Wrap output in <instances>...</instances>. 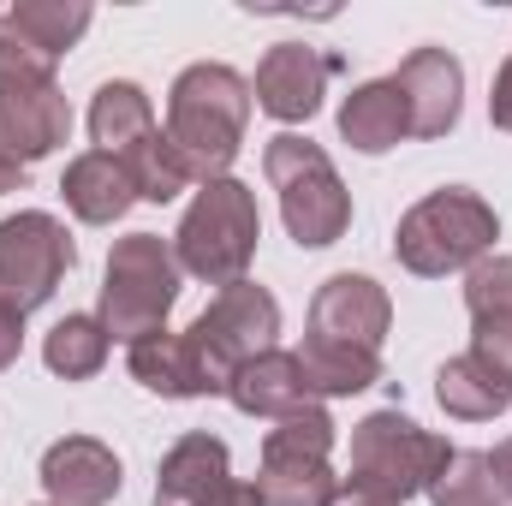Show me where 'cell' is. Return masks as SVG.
Listing matches in <instances>:
<instances>
[{
    "label": "cell",
    "instance_id": "cell-23",
    "mask_svg": "<svg viewBox=\"0 0 512 506\" xmlns=\"http://www.w3.org/2000/svg\"><path fill=\"white\" fill-rule=\"evenodd\" d=\"M108 352H114V340H108L102 316H90V310H78V316H60V322L48 328V340H42V364H48L60 381H90V376H102Z\"/></svg>",
    "mask_w": 512,
    "mask_h": 506
},
{
    "label": "cell",
    "instance_id": "cell-15",
    "mask_svg": "<svg viewBox=\"0 0 512 506\" xmlns=\"http://www.w3.org/2000/svg\"><path fill=\"white\" fill-rule=\"evenodd\" d=\"M42 489L48 506H108L126 489V465L96 435H60L42 453Z\"/></svg>",
    "mask_w": 512,
    "mask_h": 506
},
{
    "label": "cell",
    "instance_id": "cell-12",
    "mask_svg": "<svg viewBox=\"0 0 512 506\" xmlns=\"http://www.w3.org/2000/svg\"><path fill=\"white\" fill-rule=\"evenodd\" d=\"M387 328H393V298L370 274H328L310 298V334H322V340L382 352Z\"/></svg>",
    "mask_w": 512,
    "mask_h": 506
},
{
    "label": "cell",
    "instance_id": "cell-19",
    "mask_svg": "<svg viewBox=\"0 0 512 506\" xmlns=\"http://www.w3.org/2000/svg\"><path fill=\"white\" fill-rule=\"evenodd\" d=\"M126 370H131L137 387H149V393H161V399H209V381L197 370L191 340L173 334V328H161V334L126 346Z\"/></svg>",
    "mask_w": 512,
    "mask_h": 506
},
{
    "label": "cell",
    "instance_id": "cell-16",
    "mask_svg": "<svg viewBox=\"0 0 512 506\" xmlns=\"http://www.w3.org/2000/svg\"><path fill=\"white\" fill-rule=\"evenodd\" d=\"M66 137H72V102L60 96V84L0 90V161H12V167L30 173Z\"/></svg>",
    "mask_w": 512,
    "mask_h": 506
},
{
    "label": "cell",
    "instance_id": "cell-33",
    "mask_svg": "<svg viewBox=\"0 0 512 506\" xmlns=\"http://www.w3.org/2000/svg\"><path fill=\"white\" fill-rule=\"evenodd\" d=\"M334 506H387V501H364V495H340Z\"/></svg>",
    "mask_w": 512,
    "mask_h": 506
},
{
    "label": "cell",
    "instance_id": "cell-25",
    "mask_svg": "<svg viewBox=\"0 0 512 506\" xmlns=\"http://www.w3.org/2000/svg\"><path fill=\"white\" fill-rule=\"evenodd\" d=\"M120 167L131 173V191H137V203H173L179 191H191L197 179H191V167L179 161V149L167 143V131L155 126L143 143H131L126 155H114Z\"/></svg>",
    "mask_w": 512,
    "mask_h": 506
},
{
    "label": "cell",
    "instance_id": "cell-17",
    "mask_svg": "<svg viewBox=\"0 0 512 506\" xmlns=\"http://www.w3.org/2000/svg\"><path fill=\"white\" fill-rule=\"evenodd\" d=\"M60 197H66V209H72L84 227H114V221H126L131 203H137L131 173L114 161V155H102V149H84V155L66 161Z\"/></svg>",
    "mask_w": 512,
    "mask_h": 506
},
{
    "label": "cell",
    "instance_id": "cell-2",
    "mask_svg": "<svg viewBox=\"0 0 512 506\" xmlns=\"http://www.w3.org/2000/svg\"><path fill=\"white\" fill-rule=\"evenodd\" d=\"M495 239H501L495 203H483L465 185H441V191H429L423 203H411L399 215L393 256L417 280H447V274H465L483 256H495Z\"/></svg>",
    "mask_w": 512,
    "mask_h": 506
},
{
    "label": "cell",
    "instance_id": "cell-22",
    "mask_svg": "<svg viewBox=\"0 0 512 506\" xmlns=\"http://www.w3.org/2000/svg\"><path fill=\"white\" fill-rule=\"evenodd\" d=\"M155 131V108L143 96V84L131 78H108L96 96H90V137L102 155H126L131 143H143Z\"/></svg>",
    "mask_w": 512,
    "mask_h": 506
},
{
    "label": "cell",
    "instance_id": "cell-18",
    "mask_svg": "<svg viewBox=\"0 0 512 506\" xmlns=\"http://www.w3.org/2000/svg\"><path fill=\"white\" fill-rule=\"evenodd\" d=\"M227 399L245 411V417H262V423H280V417H292L298 405H316L310 399V387H304V370H298V352H262L251 358L239 376L227 381Z\"/></svg>",
    "mask_w": 512,
    "mask_h": 506
},
{
    "label": "cell",
    "instance_id": "cell-30",
    "mask_svg": "<svg viewBox=\"0 0 512 506\" xmlns=\"http://www.w3.org/2000/svg\"><path fill=\"white\" fill-rule=\"evenodd\" d=\"M489 120H495V131H512V54L501 60V72H495V90H489Z\"/></svg>",
    "mask_w": 512,
    "mask_h": 506
},
{
    "label": "cell",
    "instance_id": "cell-20",
    "mask_svg": "<svg viewBox=\"0 0 512 506\" xmlns=\"http://www.w3.org/2000/svg\"><path fill=\"white\" fill-rule=\"evenodd\" d=\"M340 137L358 155H387L411 137V120H405V102H399L393 78H370L340 102Z\"/></svg>",
    "mask_w": 512,
    "mask_h": 506
},
{
    "label": "cell",
    "instance_id": "cell-29",
    "mask_svg": "<svg viewBox=\"0 0 512 506\" xmlns=\"http://www.w3.org/2000/svg\"><path fill=\"white\" fill-rule=\"evenodd\" d=\"M18 352H24V316L12 304H0V376L18 364Z\"/></svg>",
    "mask_w": 512,
    "mask_h": 506
},
{
    "label": "cell",
    "instance_id": "cell-5",
    "mask_svg": "<svg viewBox=\"0 0 512 506\" xmlns=\"http://www.w3.org/2000/svg\"><path fill=\"white\" fill-rule=\"evenodd\" d=\"M447 459H453V447L435 429H423L417 417H405L399 405L393 411H370L352 429V465H346L340 489L364 495V501L405 506L411 495H423L441 477Z\"/></svg>",
    "mask_w": 512,
    "mask_h": 506
},
{
    "label": "cell",
    "instance_id": "cell-24",
    "mask_svg": "<svg viewBox=\"0 0 512 506\" xmlns=\"http://www.w3.org/2000/svg\"><path fill=\"white\" fill-rule=\"evenodd\" d=\"M435 399H441V411L459 417V423H489V417H501L512 405V393L489 376L471 352H459V358H447V364L435 370Z\"/></svg>",
    "mask_w": 512,
    "mask_h": 506
},
{
    "label": "cell",
    "instance_id": "cell-8",
    "mask_svg": "<svg viewBox=\"0 0 512 506\" xmlns=\"http://www.w3.org/2000/svg\"><path fill=\"white\" fill-rule=\"evenodd\" d=\"M191 352H197V370L209 381V393H227V381L239 376L251 358L274 352L280 340V298L256 280H239V286H221L203 316L185 328Z\"/></svg>",
    "mask_w": 512,
    "mask_h": 506
},
{
    "label": "cell",
    "instance_id": "cell-14",
    "mask_svg": "<svg viewBox=\"0 0 512 506\" xmlns=\"http://www.w3.org/2000/svg\"><path fill=\"white\" fill-rule=\"evenodd\" d=\"M465 310H471V358L512 393V256H483L465 268Z\"/></svg>",
    "mask_w": 512,
    "mask_h": 506
},
{
    "label": "cell",
    "instance_id": "cell-32",
    "mask_svg": "<svg viewBox=\"0 0 512 506\" xmlns=\"http://www.w3.org/2000/svg\"><path fill=\"white\" fill-rule=\"evenodd\" d=\"M24 179H30L24 167H12V161H0V197H6V191H24Z\"/></svg>",
    "mask_w": 512,
    "mask_h": 506
},
{
    "label": "cell",
    "instance_id": "cell-31",
    "mask_svg": "<svg viewBox=\"0 0 512 506\" xmlns=\"http://www.w3.org/2000/svg\"><path fill=\"white\" fill-rule=\"evenodd\" d=\"M489 471H495V489H501V506H512V435L489 453Z\"/></svg>",
    "mask_w": 512,
    "mask_h": 506
},
{
    "label": "cell",
    "instance_id": "cell-9",
    "mask_svg": "<svg viewBox=\"0 0 512 506\" xmlns=\"http://www.w3.org/2000/svg\"><path fill=\"white\" fill-rule=\"evenodd\" d=\"M72 262H78V245L60 215L48 209L6 215L0 221V304H12L18 316L42 310L60 292V280L72 274Z\"/></svg>",
    "mask_w": 512,
    "mask_h": 506
},
{
    "label": "cell",
    "instance_id": "cell-27",
    "mask_svg": "<svg viewBox=\"0 0 512 506\" xmlns=\"http://www.w3.org/2000/svg\"><path fill=\"white\" fill-rule=\"evenodd\" d=\"M423 495H429V506H501L489 453H477V447H453V459L441 465V477Z\"/></svg>",
    "mask_w": 512,
    "mask_h": 506
},
{
    "label": "cell",
    "instance_id": "cell-7",
    "mask_svg": "<svg viewBox=\"0 0 512 506\" xmlns=\"http://www.w3.org/2000/svg\"><path fill=\"white\" fill-rule=\"evenodd\" d=\"M334 417L328 405H298L274 429H262V465H256V495L262 506H334L346 489L334 477Z\"/></svg>",
    "mask_w": 512,
    "mask_h": 506
},
{
    "label": "cell",
    "instance_id": "cell-1",
    "mask_svg": "<svg viewBox=\"0 0 512 506\" xmlns=\"http://www.w3.org/2000/svg\"><path fill=\"white\" fill-rule=\"evenodd\" d=\"M161 131L197 185L227 179L239 149H245V131H251V78L233 72L227 60L185 66L167 90V126Z\"/></svg>",
    "mask_w": 512,
    "mask_h": 506
},
{
    "label": "cell",
    "instance_id": "cell-21",
    "mask_svg": "<svg viewBox=\"0 0 512 506\" xmlns=\"http://www.w3.org/2000/svg\"><path fill=\"white\" fill-rule=\"evenodd\" d=\"M298 370H304L310 399H352V393H364V387L382 381V352H364V346H340V340L304 334Z\"/></svg>",
    "mask_w": 512,
    "mask_h": 506
},
{
    "label": "cell",
    "instance_id": "cell-3",
    "mask_svg": "<svg viewBox=\"0 0 512 506\" xmlns=\"http://www.w3.org/2000/svg\"><path fill=\"white\" fill-rule=\"evenodd\" d=\"M262 245V209H256V191L245 179H209L197 185V197L185 203L179 215V233H173V256L191 280L203 286H239L256 262Z\"/></svg>",
    "mask_w": 512,
    "mask_h": 506
},
{
    "label": "cell",
    "instance_id": "cell-10",
    "mask_svg": "<svg viewBox=\"0 0 512 506\" xmlns=\"http://www.w3.org/2000/svg\"><path fill=\"white\" fill-rule=\"evenodd\" d=\"M149 506H262V495H256V483L233 477V453L221 435L191 429L167 447Z\"/></svg>",
    "mask_w": 512,
    "mask_h": 506
},
{
    "label": "cell",
    "instance_id": "cell-26",
    "mask_svg": "<svg viewBox=\"0 0 512 506\" xmlns=\"http://www.w3.org/2000/svg\"><path fill=\"white\" fill-rule=\"evenodd\" d=\"M90 0H12L6 6V24L12 30H24L42 54H66V48H78V36L90 30Z\"/></svg>",
    "mask_w": 512,
    "mask_h": 506
},
{
    "label": "cell",
    "instance_id": "cell-6",
    "mask_svg": "<svg viewBox=\"0 0 512 506\" xmlns=\"http://www.w3.org/2000/svg\"><path fill=\"white\" fill-rule=\"evenodd\" d=\"M179 280H185V268L173 256V239H161V233H126V239H114L108 274H102V304H96L108 340L137 346V340L161 334L167 310L179 304Z\"/></svg>",
    "mask_w": 512,
    "mask_h": 506
},
{
    "label": "cell",
    "instance_id": "cell-4",
    "mask_svg": "<svg viewBox=\"0 0 512 506\" xmlns=\"http://www.w3.org/2000/svg\"><path fill=\"white\" fill-rule=\"evenodd\" d=\"M262 173L280 197V221H286V239L298 251H328V245L346 239L352 191H346V179H340V167L328 161L322 143H310L298 131H280L262 149Z\"/></svg>",
    "mask_w": 512,
    "mask_h": 506
},
{
    "label": "cell",
    "instance_id": "cell-13",
    "mask_svg": "<svg viewBox=\"0 0 512 506\" xmlns=\"http://www.w3.org/2000/svg\"><path fill=\"white\" fill-rule=\"evenodd\" d=\"M393 90L405 102L411 137H447L465 114V66L447 48H411L393 72Z\"/></svg>",
    "mask_w": 512,
    "mask_h": 506
},
{
    "label": "cell",
    "instance_id": "cell-28",
    "mask_svg": "<svg viewBox=\"0 0 512 506\" xmlns=\"http://www.w3.org/2000/svg\"><path fill=\"white\" fill-rule=\"evenodd\" d=\"M54 54H42L24 30L6 24V6H0V90H24V84H54Z\"/></svg>",
    "mask_w": 512,
    "mask_h": 506
},
{
    "label": "cell",
    "instance_id": "cell-11",
    "mask_svg": "<svg viewBox=\"0 0 512 506\" xmlns=\"http://www.w3.org/2000/svg\"><path fill=\"white\" fill-rule=\"evenodd\" d=\"M334 72H340V54H322L310 42H274L251 78V102L280 126H304V120L322 114V96H328Z\"/></svg>",
    "mask_w": 512,
    "mask_h": 506
}]
</instances>
